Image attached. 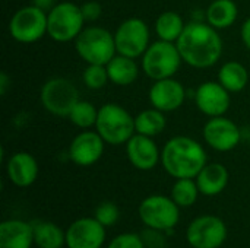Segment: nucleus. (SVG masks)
I'll list each match as a JSON object with an SVG mask.
<instances>
[{"label":"nucleus","mask_w":250,"mask_h":248,"mask_svg":"<svg viewBox=\"0 0 250 248\" xmlns=\"http://www.w3.org/2000/svg\"><path fill=\"white\" fill-rule=\"evenodd\" d=\"M185 63L195 69L215 66L223 56V38L207 20H192L176 42Z\"/></svg>","instance_id":"1"},{"label":"nucleus","mask_w":250,"mask_h":248,"mask_svg":"<svg viewBox=\"0 0 250 248\" xmlns=\"http://www.w3.org/2000/svg\"><path fill=\"white\" fill-rule=\"evenodd\" d=\"M161 164L173 178H196L208 164L204 146L189 136H174L161 151Z\"/></svg>","instance_id":"2"},{"label":"nucleus","mask_w":250,"mask_h":248,"mask_svg":"<svg viewBox=\"0 0 250 248\" xmlns=\"http://www.w3.org/2000/svg\"><path fill=\"white\" fill-rule=\"evenodd\" d=\"M95 130L107 145H126L129 139L136 133L135 117H132V114L125 107L116 102H108L98 108Z\"/></svg>","instance_id":"3"},{"label":"nucleus","mask_w":250,"mask_h":248,"mask_svg":"<svg viewBox=\"0 0 250 248\" xmlns=\"http://www.w3.org/2000/svg\"><path fill=\"white\" fill-rule=\"evenodd\" d=\"M78 56L86 64H104L117 54L114 34L101 26H86L75 39Z\"/></svg>","instance_id":"4"},{"label":"nucleus","mask_w":250,"mask_h":248,"mask_svg":"<svg viewBox=\"0 0 250 248\" xmlns=\"http://www.w3.org/2000/svg\"><path fill=\"white\" fill-rule=\"evenodd\" d=\"M183 58L176 42L154 41L142 56V70L152 80L173 77L182 64Z\"/></svg>","instance_id":"5"},{"label":"nucleus","mask_w":250,"mask_h":248,"mask_svg":"<svg viewBox=\"0 0 250 248\" xmlns=\"http://www.w3.org/2000/svg\"><path fill=\"white\" fill-rule=\"evenodd\" d=\"M47 35L56 42H70L85 28L81 6L72 1H59L47 12Z\"/></svg>","instance_id":"6"},{"label":"nucleus","mask_w":250,"mask_h":248,"mask_svg":"<svg viewBox=\"0 0 250 248\" xmlns=\"http://www.w3.org/2000/svg\"><path fill=\"white\" fill-rule=\"evenodd\" d=\"M138 213L145 227L160 232L173 229L180 221V208L171 197L163 194H152L144 199Z\"/></svg>","instance_id":"7"},{"label":"nucleus","mask_w":250,"mask_h":248,"mask_svg":"<svg viewBox=\"0 0 250 248\" xmlns=\"http://www.w3.org/2000/svg\"><path fill=\"white\" fill-rule=\"evenodd\" d=\"M47 12L35 4L18 9L9 20L10 37L21 44H34L47 35Z\"/></svg>","instance_id":"8"},{"label":"nucleus","mask_w":250,"mask_h":248,"mask_svg":"<svg viewBox=\"0 0 250 248\" xmlns=\"http://www.w3.org/2000/svg\"><path fill=\"white\" fill-rule=\"evenodd\" d=\"M40 101L45 111L57 117H69L79 101V91L75 83L66 77L48 79L40 91Z\"/></svg>","instance_id":"9"},{"label":"nucleus","mask_w":250,"mask_h":248,"mask_svg":"<svg viewBox=\"0 0 250 248\" xmlns=\"http://www.w3.org/2000/svg\"><path fill=\"white\" fill-rule=\"evenodd\" d=\"M149 37V26L145 20L139 18H129L123 20L114 32L117 54L132 58L142 57L151 44Z\"/></svg>","instance_id":"10"},{"label":"nucleus","mask_w":250,"mask_h":248,"mask_svg":"<svg viewBox=\"0 0 250 248\" xmlns=\"http://www.w3.org/2000/svg\"><path fill=\"white\" fill-rule=\"evenodd\" d=\"M227 225L215 215L195 218L186 231V240L192 248H220L227 240Z\"/></svg>","instance_id":"11"},{"label":"nucleus","mask_w":250,"mask_h":248,"mask_svg":"<svg viewBox=\"0 0 250 248\" xmlns=\"http://www.w3.org/2000/svg\"><path fill=\"white\" fill-rule=\"evenodd\" d=\"M202 136L207 145L218 152H230L242 140L239 126L224 115L209 118L204 126Z\"/></svg>","instance_id":"12"},{"label":"nucleus","mask_w":250,"mask_h":248,"mask_svg":"<svg viewBox=\"0 0 250 248\" xmlns=\"http://www.w3.org/2000/svg\"><path fill=\"white\" fill-rule=\"evenodd\" d=\"M105 227L95 218H81L66 229L67 248H101L105 243Z\"/></svg>","instance_id":"13"},{"label":"nucleus","mask_w":250,"mask_h":248,"mask_svg":"<svg viewBox=\"0 0 250 248\" xmlns=\"http://www.w3.org/2000/svg\"><path fill=\"white\" fill-rule=\"evenodd\" d=\"M105 145L98 132L82 130L70 142L69 158L79 167H91L101 159Z\"/></svg>","instance_id":"14"},{"label":"nucleus","mask_w":250,"mask_h":248,"mask_svg":"<svg viewBox=\"0 0 250 248\" xmlns=\"http://www.w3.org/2000/svg\"><path fill=\"white\" fill-rule=\"evenodd\" d=\"M195 102L202 114L212 118V117H221L229 111L231 98H230V92L218 80L217 82L208 80L204 82L196 89Z\"/></svg>","instance_id":"15"},{"label":"nucleus","mask_w":250,"mask_h":248,"mask_svg":"<svg viewBox=\"0 0 250 248\" xmlns=\"http://www.w3.org/2000/svg\"><path fill=\"white\" fill-rule=\"evenodd\" d=\"M149 102L154 108L163 113H171L179 110L186 99V89L174 77L154 80L148 94Z\"/></svg>","instance_id":"16"},{"label":"nucleus","mask_w":250,"mask_h":248,"mask_svg":"<svg viewBox=\"0 0 250 248\" xmlns=\"http://www.w3.org/2000/svg\"><path fill=\"white\" fill-rule=\"evenodd\" d=\"M129 162L139 171L154 170L161 162V152L152 137L135 133L126 143Z\"/></svg>","instance_id":"17"},{"label":"nucleus","mask_w":250,"mask_h":248,"mask_svg":"<svg viewBox=\"0 0 250 248\" xmlns=\"http://www.w3.org/2000/svg\"><path fill=\"white\" fill-rule=\"evenodd\" d=\"M6 174L13 186L26 189L38 178V162L28 152H16L6 162Z\"/></svg>","instance_id":"18"},{"label":"nucleus","mask_w":250,"mask_h":248,"mask_svg":"<svg viewBox=\"0 0 250 248\" xmlns=\"http://www.w3.org/2000/svg\"><path fill=\"white\" fill-rule=\"evenodd\" d=\"M34 246V225L21 219L0 224V248H31Z\"/></svg>","instance_id":"19"},{"label":"nucleus","mask_w":250,"mask_h":248,"mask_svg":"<svg viewBox=\"0 0 250 248\" xmlns=\"http://www.w3.org/2000/svg\"><path fill=\"white\" fill-rule=\"evenodd\" d=\"M229 178H230L229 170L223 164L211 162V164H207L201 170V172L198 174L195 180H196L201 194L212 197L226 190L229 184Z\"/></svg>","instance_id":"20"},{"label":"nucleus","mask_w":250,"mask_h":248,"mask_svg":"<svg viewBox=\"0 0 250 248\" xmlns=\"http://www.w3.org/2000/svg\"><path fill=\"white\" fill-rule=\"evenodd\" d=\"M107 72L110 82L117 86H129L132 85L139 76V66L135 58L116 54L107 63Z\"/></svg>","instance_id":"21"},{"label":"nucleus","mask_w":250,"mask_h":248,"mask_svg":"<svg viewBox=\"0 0 250 248\" xmlns=\"http://www.w3.org/2000/svg\"><path fill=\"white\" fill-rule=\"evenodd\" d=\"M239 16V9L233 0H212L205 12V20L215 29L230 28Z\"/></svg>","instance_id":"22"},{"label":"nucleus","mask_w":250,"mask_h":248,"mask_svg":"<svg viewBox=\"0 0 250 248\" xmlns=\"http://www.w3.org/2000/svg\"><path fill=\"white\" fill-rule=\"evenodd\" d=\"M218 82L230 94L242 92L249 83V72L240 61H227L218 70Z\"/></svg>","instance_id":"23"},{"label":"nucleus","mask_w":250,"mask_h":248,"mask_svg":"<svg viewBox=\"0 0 250 248\" xmlns=\"http://www.w3.org/2000/svg\"><path fill=\"white\" fill-rule=\"evenodd\" d=\"M185 28H186V23L183 18L174 10L163 12L155 20V34L158 39H163V41L177 42Z\"/></svg>","instance_id":"24"},{"label":"nucleus","mask_w":250,"mask_h":248,"mask_svg":"<svg viewBox=\"0 0 250 248\" xmlns=\"http://www.w3.org/2000/svg\"><path fill=\"white\" fill-rule=\"evenodd\" d=\"M34 244L38 248H63L66 246V232L53 222H35Z\"/></svg>","instance_id":"25"},{"label":"nucleus","mask_w":250,"mask_h":248,"mask_svg":"<svg viewBox=\"0 0 250 248\" xmlns=\"http://www.w3.org/2000/svg\"><path fill=\"white\" fill-rule=\"evenodd\" d=\"M166 113L157 110V108H148L141 111L136 117H135V130L139 134L144 136H149L154 137L157 134H160L166 126H167V120H166Z\"/></svg>","instance_id":"26"},{"label":"nucleus","mask_w":250,"mask_h":248,"mask_svg":"<svg viewBox=\"0 0 250 248\" xmlns=\"http://www.w3.org/2000/svg\"><path fill=\"white\" fill-rule=\"evenodd\" d=\"M199 187L195 178H179L171 187L170 197L179 208H190L199 197Z\"/></svg>","instance_id":"27"},{"label":"nucleus","mask_w":250,"mask_h":248,"mask_svg":"<svg viewBox=\"0 0 250 248\" xmlns=\"http://www.w3.org/2000/svg\"><path fill=\"white\" fill-rule=\"evenodd\" d=\"M97 118H98V110L95 108V105L91 104L89 101H82V99L76 102V105L69 114V120L72 121V124L82 130L95 127Z\"/></svg>","instance_id":"28"},{"label":"nucleus","mask_w":250,"mask_h":248,"mask_svg":"<svg viewBox=\"0 0 250 248\" xmlns=\"http://www.w3.org/2000/svg\"><path fill=\"white\" fill-rule=\"evenodd\" d=\"M82 79H83V83L88 89H92V91L103 89L110 82L107 66H104V64H88L83 70Z\"/></svg>","instance_id":"29"},{"label":"nucleus","mask_w":250,"mask_h":248,"mask_svg":"<svg viewBox=\"0 0 250 248\" xmlns=\"http://www.w3.org/2000/svg\"><path fill=\"white\" fill-rule=\"evenodd\" d=\"M119 216H120V212H119V208L116 203L113 202H101L97 209H95V215L94 218L101 224L104 225L105 228L107 227H113L117 221H119Z\"/></svg>","instance_id":"30"},{"label":"nucleus","mask_w":250,"mask_h":248,"mask_svg":"<svg viewBox=\"0 0 250 248\" xmlns=\"http://www.w3.org/2000/svg\"><path fill=\"white\" fill-rule=\"evenodd\" d=\"M107 248H145V241L138 234L125 232V234L114 237Z\"/></svg>","instance_id":"31"},{"label":"nucleus","mask_w":250,"mask_h":248,"mask_svg":"<svg viewBox=\"0 0 250 248\" xmlns=\"http://www.w3.org/2000/svg\"><path fill=\"white\" fill-rule=\"evenodd\" d=\"M81 10H82V15H83V19L85 22H94L97 20L101 13H103V6L100 1H95V0H89V1H85L82 6H81Z\"/></svg>","instance_id":"32"},{"label":"nucleus","mask_w":250,"mask_h":248,"mask_svg":"<svg viewBox=\"0 0 250 248\" xmlns=\"http://www.w3.org/2000/svg\"><path fill=\"white\" fill-rule=\"evenodd\" d=\"M240 38H242V42H243V45L250 50V18H248L245 22H243V25H242V28H240Z\"/></svg>","instance_id":"33"},{"label":"nucleus","mask_w":250,"mask_h":248,"mask_svg":"<svg viewBox=\"0 0 250 248\" xmlns=\"http://www.w3.org/2000/svg\"><path fill=\"white\" fill-rule=\"evenodd\" d=\"M10 82H12V80H10L9 75H7L6 72H1V73H0V95H1V96H4L6 92L9 91Z\"/></svg>","instance_id":"34"},{"label":"nucleus","mask_w":250,"mask_h":248,"mask_svg":"<svg viewBox=\"0 0 250 248\" xmlns=\"http://www.w3.org/2000/svg\"><path fill=\"white\" fill-rule=\"evenodd\" d=\"M57 3H59V1H56V0H34L32 4H35L37 7H40V9L48 12V10H51Z\"/></svg>","instance_id":"35"}]
</instances>
